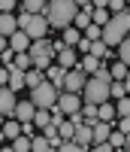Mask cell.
<instances>
[{
	"mask_svg": "<svg viewBox=\"0 0 130 152\" xmlns=\"http://www.w3.org/2000/svg\"><path fill=\"white\" fill-rule=\"evenodd\" d=\"M94 6H109V0H94Z\"/></svg>",
	"mask_w": 130,
	"mask_h": 152,
	"instance_id": "cell-34",
	"label": "cell"
},
{
	"mask_svg": "<svg viewBox=\"0 0 130 152\" xmlns=\"http://www.w3.org/2000/svg\"><path fill=\"white\" fill-rule=\"evenodd\" d=\"M0 9H3V12H12V9H15V0H0Z\"/></svg>",
	"mask_w": 130,
	"mask_h": 152,
	"instance_id": "cell-32",
	"label": "cell"
},
{
	"mask_svg": "<svg viewBox=\"0 0 130 152\" xmlns=\"http://www.w3.org/2000/svg\"><path fill=\"white\" fill-rule=\"evenodd\" d=\"M46 73H48V79H51V82H55V85L61 88V91H64V79H67V67H61V64H51V67H48Z\"/></svg>",
	"mask_w": 130,
	"mask_h": 152,
	"instance_id": "cell-16",
	"label": "cell"
},
{
	"mask_svg": "<svg viewBox=\"0 0 130 152\" xmlns=\"http://www.w3.org/2000/svg\"><path fill=\"white\" fill-rule=\"evenodd\" d=\"M51 149V140L40 131V134H33V152H48Z\"/></svg>",
	"mask_w": 130,
	"mask_h": 152,
	"instance_id": "cell-22",
	"label": "cell"
},
{
	"mask_svg": "<svg viewBox=\"0 0 130 152\" xmlns=\"http://www.w3.org/2000/svg\"><path fill=\"white\" fill-rule=\"evenodd\" d=\"M30 43H33V37H30L27 31H21V28L9 37V46L15 49V52H30Z\"/></svg>",
	"mask_w": 130,
	"mask_h": 152,
	"instance_id": "cell-10",
	"label": "cell"
},
{
	"mask_svg": "<svg viewBox=\"0 0 130 152\" xmlns=\"http://www.w3.org/2000/svg\"><path fill=\"white\" fill-rule=\"evenodd\" d=\"M76 149H82L76 140H64V143H61V152H76Z\"/></svg>",
	"mask_w": 130,
	"mask_h": 152,
	"instance_id": "cell-31",
	"label": "cell"
},
{
	"mask_svg": "<svg viewBox=\"0 0 130 152\" xmlns=\"http://www.w3.org/2000/svg\"><path fill=\"white\" fill-rule=\"evenodd\" d=\"M61 34H64V43H67V46H79V43H82V37H85V31H82V28H76V24L64 28Z\"/></svg>",
	"mask_w": 130,
	"mask_h": 152,
	"instance_id": "cell-14",
	"label": "cell"
},
{
	"mask_svg": "<svg viewBox=\"0 0 130 152\" xmlns=\"http://www.w3.org/2000/svg\"><path fill=\"white\" fill-rule=\"evenodd\" d=\"M118 58L124 61V64H130V37H124L121 46H118Z\"/></svg>",
	"mask_w": 130,
	"mask_h": 152,
	"instance_id": "cell-28",
	"label": "cell"
},
{
	"mask_svg": "<svg viewBox=\"0 0 130 152\" xmlns=\"http://www.w3.org/2000/svg\"><path fill=\"white\" fill-rule=\"evenodd\" d=\"M21 6L27 12H46L48 9V0H21Z\"/></svg>",
	"mask_w": 130,
	"mask_h": 152,
	"instance_id": "cell-23",
	"label": "cell"
},
{
	"mask_svg": "<svg viewBox=\"0 0 130 152\" xmlns=\"http://www.w3.org/2000/svg\"><path fill=\"white\" fill-rule=\"evenodd\" d=\"M46 70H40V67H30L27 70V88H36V85H40V82H46Z\"/></svg>",
	"mask_w": 130,
	"mask_h": 152,
	"instance_id": "cell-20",
	"label": "cell"
},
{
	"mask_svg": "<svg viewBox=\"0 0 130 152\" xmlns=\"http://www.w3.org/2000/svg\"><path fill=\"white\" fill-rule=\"evenodd\" d=\"M58 64H61V67H67V70L76 67V49H73V46H64L61 52H58Z\"/></svg>",
	"mask_w": 130,
	"mask_h": 152,
	"instance_id": "cell-15",
	"label": "cell"
},
{
	"mask_svg": "<svg viewBox=\"0 0 130 152\" xmlns=\"http://www.w3.org/2000/svg\"><path fill=\"white\" fill-rule=\"evenodd\" d=\"M100 64H103V58H97V55H91V52H85V61H82V67H85V73H97V70H100Z\"/></svg>",
	"mask_w": 130,
	"mask_h": 152,
	"instance_id": "cell-21",
	"label": "cell"
},
{
	"mask_svg": "<svg viewBox=\"0 0 130 152\" xmlns=\"http://www.w3.org/2000/svg\"><path fill=\"white\" fill-rule=\"evenodd\" d=\"M51 122V110H40V107H36V116H33V125H36V128H46V125Z\"/></svg>",
	"mask_w": 130,
	"mask_h": 152,
	"instance_id": "cell-24",
	"label": "cell"
},
{
	"mask_svg": "<svg viewBox=\"0 0 130 152\" xmlns=\"http://www.w3.org/2000/svg\"><path fill=\"white\" fill-rule=\"evenodd\" d=\"M82 97L91 104H103V100H112V79H103V76H91L82 88Z\"/></svg>",
	"mask_w": 130,
	"mask_h": 152,
	"instance_id": "cell-3",
	"label": "cell"
},
{
	"mask_svg": "<svg viewBox=\"0 0 130 152\" xmlns=\"http://www.w3.org/2000/svg\"><path fill=\"white\" fill-rule=\"evenodd\" d=\"M73 140L76 143H79L82 149H91V146H94V125H79V128H76V134H73Z\"/></svg>",
	"mask_w": 130,
	"mask_h": 152,
	"instance_id": "cell-9",
	"label": "cell"
},
{
	"mask_svg": "<svg viewBox=\"0 0 130 152\" xmlns=\"http://www.w3.org/2000/svg\"><path fill=\"white\" fill-rule=\"evenodd\" d=\"M88 52L97 55V58H109V43L106 40H91L88 43Z\"/></svg>",
	"mask_w": 130,
	"mask_h": 152,
	"instance_id": "cell-19",
	"label": "cell"
},
{
	"mask_svg": "<svg viewBox=\"0 0 130 152\" xmlns=\"http://www.w3.org/2000/svg\"><path fill=\"white\" fill-rule=\"evenodd\" d=\"M58 107L67 113V116H73V113H79L82 110V100H79V91H64L58 97Z\"/></svg>",
	"mask_w": 130,
	"mask_h": 152,
	"instance_id": "cell-6",
	"label": "cell"
},
{
	"mask_svg": "<svg viewBox=\"0 0 130 152\" xmlns=\"http://www.w3.org/2000/svg\"><path fill=\"white\" fill-rule=\"evenodd\" d=\"M85 82H88L85 67H82V64H76V67H70V70H67V79H64V91H79V94H82Z\"/></svg>",
	"mask_w": 130,
	"mask_h": 152,
	"instance_id": "cell-5",
	"label": "cell"
},
{
	"mask_svg": "<svg viewBox=\"0 0 130 152\" xmlns=\"http://www.w3.org/2000/svg\"><path fill=\"white\" fill-rule=\"evenodd\" d=\"M124 94H127L124 79H112V100H118V97H124Z\"/></svg>",
	"mask_w": 130,
	"mask_h": 152,
	"instance_id": "cell-27",
	"label": "cell"
},
{
	"mask_svg": "<svg viewBox=\"0 0 130 152\" xmlns=\"http://www.w3.org/2000/svg\"><path fill=\"white\" fill-rule=\"evenodd\" d=\"M127 73H130V64H124V61L112 64V79H127Z\"/></svg>",
	"mask_w": 130,
	"mask_h": 152,
	"instance_id": "cell-26",
	"label": "cell"
},
{
	"mask_svg": "<svg viewBox=\"0 0 130 152\" xmlns=\"http://www.w3.org/2000/svg\"><path fill=\"white\" fill-rule=\"evenodd\" d=\"M79 6H94V0H76Z\"/></svg>",
	"mask_w": 130,
	"mask_h": 152,
	"instance_id": "cell-33",
	"label": "cell"
},
{
	"mask_svg": "<svg viewBox=\"0 0 130 152\" xmlns=\"http://www.w3.org/2000/svg\"><path fill=\"white\" fill-rule=\"evenodd\" d=\"M18 134H24V122H21V119H15V116H6V122H3V140H6V143H12Z\"/></svg>",
	"mask_w": 130,
	"mask_h": 152,
	"instance_id": "cell-8",
	"label": "cell"
},
{
	"mask_svg": "<svg viewBox=\"0 0 130 152\" xmlns=\"http://www.w3.org/2000/svg\"><path fill=\"white\" fill-rule=\"evenodd\" d=\"M18 28H21V24H18V15H12V12H3V15H0V34H3V40H9Z\"/></svg>",
	"mask_w": 130,
	"mask_h": 152,
	"instance_id": "cell-11",
	"label": "cell"
},
{
	"mask_svg": "<svg viewBox=\"0 0 130 152\" xmlns=\"http://www.w3.org/2000/svg\"><path fill=\"white\" fill-rule=\"evenodd\" d=\"M124 37H130V9L112 12V18L103 24V40H106L109 46H121Z\"/></svg>",
	"mask_w": 130,
	"mask_h": 152,
	"instance_id": "cell-2",
	"label": "cell"
},
{
	"mask_svg": "<svg viewBox=\"0 0 130 152\" xmlns=\"http://www.w3.org/2000/svg\"><path fill=\"white\" fill-rule=\"evenodd\" d=\"M58 97H61V88L51 82V79H46V82H40L36 88H30V100L40 110H51V107L58 104Z\"/></svg>",
	"mask_w": 130,
	"mask_h": 152,
	"instance_id": "cell-4",
	"label": "cell"
},
{
	"mask_svg": "<svg viewBox=\"0 0 130 152\" xmlns=\"http://www.w3.org/2000/svg\"><path fill=\"white\" fill-rule=\"evenodd\" d=\"M124 85H127V94H130V73H127V79H124Z\"/></svg>",
	"mask_w": 130,
	"mask_h": 152,
	"instance_id": "cell-35",
	"label": "cell"
},
{
	"mask_svg": "<svg viewBox=\"0 0 130 152\" xmlns=\"http://www.w3.org/2000/svg\"><path fill=\"white\" fill-rule=\"evenodd\" d=\"M9 149H15V152H27V149H33V137H30V134H18L15 140L9 143Z\"/></svg>",
	"mask_w": 130,
	"mask_h": 152,
	"instance_id": "cell-18",
	"label": "cell"
},
{
	"mask_svg": "<svg viewBox=\"0 0 130 152\" xmlns=\"http://www.w3.org/2000/svg\"><path fill=\"white\" fill-rule=\"evenodd\" d=\"M15 67H21V70H30V67H33V58H30V52H15Z\"/></svg>",
	"mask_w": 130,
	"mask_h": 152,
	"instance_id": "cell-25",
	"label": "cell"
},
{
	"mask_svg": "<svg viewBox=\"0 0 130 152\" xmlns=\"http://www.w3.org/2000/svg\"><path fill=\"white\" fill-rule=\"evenodd\" d=\"M33 116H36V104L27 97V100H21V104L15 107V119H21V122H33Z\"/></svg>",
	"mask_w": 130,
	"mask_h": 152,
	"instance_id": "cell-12",
	"label": "cell"
},
{
	"mask_svg": "<svg viewBox=\"0 0 130 152\" xmlns=\"http://www.w3.org/2000/svg\"><path fill=\"white\" fill-rule=\"evenodd\" d=\"M124 149H130V134H127V143H124Z\"/></svg>",
	"mask_w": 130,
	"mask_h": 152,
	"instance_id": "cell-36",
	"label": "cell"
},
{
	"mask_svg": "<svg viewBox=\"0 0 130 152\" xmlns=\"http://www.w3.org/2000/svg\"><path fill=\"white\" fill-rule=\"evenodd\" d=\"M112 128H115V125L112 122H94V143H106L109 140V134H112Z\"/></svg>",
	"mask_w": 130,
	"mask_h": 152,
	"instance_id": "cell-13",
	"label": "cell"
},
{
	"mask_svg": "<svg viewBox=\"0 0 130 152\" xmlns=\"http://www.w3.org/2000/svg\"><path fill=\"white\" fill-rule=\"evenodd\" d=\"M100 119L103 122H118V107H112V100H103V104H100Z\"/></svg>",
	"mask_w": 130,
	"mask_h": 152,
	"instance_id": "cell-17",
	"label": "cell"
},
{
	"mask_svg": "<svg viewBox=\"0 0 130 152\" xmlns=\"http://www.w3.org/2000/svg\"><path fill=\"white\" fill-rule=\"evenodd\" d=\"M109 9L112 12H124L127 9V0H109Z\"/></svg>",
	"mask_w": 130,
	"mask_h": 152,
	"instance_id": "cell-30",
	"label": "cell"
},
{
	"mask_svg": "<svg viewBox=\"0 0 130 152\" xmlns=\"http://www.w3.org/2000/svg\"><path fill=\"white\" fill-rule=\"evenodd\" d=\"M15 107H18V100H15V88L3 85V91H0V113H3V116H15Z\"/></svg>",
	"mask_w": 130,
	"mask_h": 152,
	"instance_id": "cell-7",
	"label": "cell"
},
{
	"mask_svg": "<svg viewBox=\"0 0 130 152\" xmlns=\"http://www.w3.org/2000/svg\"><path fill=\"white\" fill-rule=\"evenodd\" d=\"M73 134H76V122L70 119V122H61V137L64 140H73Z\"/></svg>",
	"mask_w": 130,
	"mask_h": 152,
	"instance_id": "cell-29",
	"label": "cell"
},
{
	"mask_svg": "<svg viewBox=\"0 0 130 152\" xmlns=\"http://www.w3.org/2000/svg\"><path fill=\"white\" fill-rule=\"evenodd\" d=\"M79 3L76 0H48V9H46V15H48V24L51 28H70V24H76V15H79Z\"/></svg>",
	"mask_w": 130,
	"mask_h": 152,
	"instance_id": "cell-1",
	"label": "cell"
}]
</instances>
